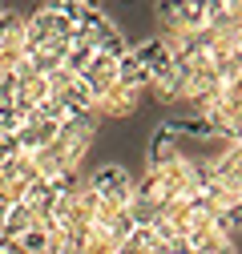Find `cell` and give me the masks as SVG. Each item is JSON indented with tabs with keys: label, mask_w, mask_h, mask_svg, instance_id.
Returning a JSON list of instances; mask_svg holds the SVG:
<instances>
[{
	"label": "cell",
	"mask_w": 242,
	"mask_h": 254,
	"mask_svg": "<svg viewBox=\"0 0 242 254\" xmlns=\"http://www.w3.org/2000/svg\"><path fill=\"white\" fill-rule=\"evenodd\" d=\"M33 226H37V218H33V210H28L24 202H16V206L4 210V238L8 242H16L20 234H28Z\"/></svg>",
	"instance_id": "7a4b0ae2"
},
{
	"label": "cell",
	"mask_w": 242,
	"mask_h": 254,
	"mask_svg": "<svg viewBox=\"0 0 242 254\" xmlns=\"http://www.w3.org/2000/svg\"><path fill=\"white\" fill-rule=\"evenodd\" d=\"M0 254H20V250H16V242H8V238H0Z\"/></svg>",
	"instance_id": "3957f363"
},
{
	"label": "cell",
	"mask_w": 242,
	"mask_h": 254,
	"mask_svg": "<svg viewBox=\"0 0 242 254\" xmlns=\"http://www.w3.org/2000/svg\"><path fill=\"white\" fill-rule=\"evenodd\" d=\"M85 186L93 190L101 202L121 206V210H125V202H129V194H133V178H129V170H125V166H101V170L89 178Z\"/></svg>",
	"instance_id": "6da1fadb"
}]
</instances>
